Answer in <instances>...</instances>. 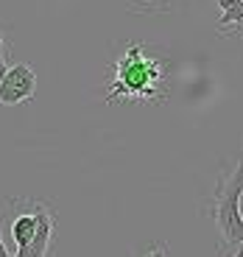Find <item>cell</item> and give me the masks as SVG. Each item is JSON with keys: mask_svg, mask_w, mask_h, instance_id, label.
<instances>
[{"mask_svg": "<svg viewBox=\"0 0 243 257\" xmlns=\"http://www.w3.org/2000/svg\"><path fill=\"white\" fill-rule=\"evenodd\" d=\"M117 98L165 101L168 98V59L148 56L143 42H132L115 59V76L109 84L106 103Z\"/></svg>", "mask_w": 243, "mask_h": 257, "instance_id": "cell-1", "label": "cell"}, {"mask_svg": "<svg viewBox=\"0 0 243 257\" xmlns=\"http://www.w3.org/2000/svg\"><path fill=\"white\" fill-rule=\"evenodd\" d=\"M240 196H243V157L229 174L218 176L215 193L210 201V215L221 235V251L240 249L243 246V215H240Z\"/></svg>", "mask_w": 243, "mask_h": 257, "instance_id": "cell-2", "label": "cell"}, {"mask_svg": "<svg viewBox=\"0 0 243 257\" xmlns=\"http://www.w3.org/2000/svg\"><path fill=\"white\" fill-rule=\"evenodd\" d=\"M37 92V73L31 64H12L9 73L0 81V103L3 106H17V103L34 98Z\"/></svg>", "mask_w": 243, "mask_h": 257, "instance_id": "cell-3", "label": "cell"}, {"mask_svg": "<svg viewBox=\"0 0 243 257\" xmlns=\"http://www.w3.org/2000/svg\"><path fill=\"white\" fill-rule=\"evenodd\" d=\"M34 212L39 218V226H37V235L28 246L14 251V257H48V249H51V238H53V226H56V215L53 210L45 204V201H31Z\"/></svg>", "mask_w": 243, "mask_h": 257, "instance_id": "cell-4", "label": "cell"}, {"mask_svg": "<svg viewBox=\"0 0 243 257\" xmlns=\"http://www.w3.org/2000/svg\"><path fill=\"white\" fill-rule=\"evenodd\" d=\"M28 207H31V201H28ZM37 226H39V218L37 212H34V207L28 212H17L12 221V240L17 249H23V246H28L34 240V235H37Z\"/></svg>", "mask_w": 243, "mask_h": 257, "instance_id": "cell-5", "label": "cell"}, {"mask_svg": "<svg viewBox=\"0 0 243 257\" xmlns=\"http://www.w3.org/2000/svg\"><path fill=\"white\" fill-rule=\"evenodd\" d=\"M243 23V3H235V6L224 9L221 17H218V28H229V26H240Z\"/></svg>", "mask_w": 243, "mask_h": 257, "instance_id": "cell-6", "label": "cell"}, {"mask_svg": "<svg viewBox=\"0 0 243 257\" xmlns=\"http://www.w3.org/2000/svg\"><path fill=\"white\" fill-rule=\"evenodd\" d=\"M9 67H12V53H0V81L9 73Z\"/></svg>", "mask_w": 243, "mask_h": 257, "instance_id": "cell-7", "label": "cell"}, {"mask_svg": "<svg viewBox=\"0 0 243 257\" xmlns=\"http://www.w3.org/2000/svg\"><path fill=\"white\" fill-rule=\"evenodd\" d=\"M146 257H165V246L160 243V246H154V249H148Z\"/></svg>", "mask_w": 243, "mask_h": 257, "instance_id": "cell-8", "label": "cell"}, {"mask_svg": "<svg viewBox=\"0 0 243 257\" xmlns=\"http://www.w3.org/2000/svg\"><path fill=\"white\" fill-rule=\"evenodd\" d=\"M235 3H243V0H218V6H221V12H224V9H229V6H235Z\"/></svg>", "mask_w": 243, "mask_h": 257, "instance_id": "cell-9", "label": "cell"}, {"mask_svg": "<svg viewBox=\"0 0 243 257\" xmlns=\"http://www.w3.org/2000/svg\"><path fill=\"white\" fill-rule=\"evenodd\" d=\"M0 53H9V42H6V34L0 31Z\"/></svg>", "mask_w": 243, "mask_h": 257, "instance_id": "cell-10", "label": "cell"}, {"mask_svg": "<svg viewBox=\"0 0 243 257\" xmlns=\"http://www.w3.org/2000/svg\"><path fill=\"white\" fill-rule=\"evenodd\" d=\"M0 257H14L12 251L6 249V243H3V238H0Z\"/></svg>", "mask_w": 243, "mask_h": 257, "instance_id": "cell-11", "label": "cell"}, {"mask_svg": "<svg viewBox=\"0 0 243 257\" xmlns=\"http://www.w3.org/2000/svg\"><path fill=\"white\" fill-rule=\"evenodd\" d=\"M232 257H243V246H240V249H235V254H232Z\"/></svg>", "mask_w": 243, "mask_h": 257, "instance_id": "cell-12", "label": "cell"}]
</instances>
